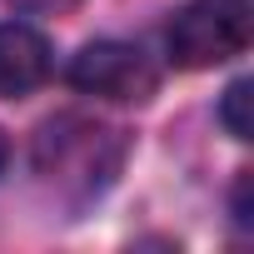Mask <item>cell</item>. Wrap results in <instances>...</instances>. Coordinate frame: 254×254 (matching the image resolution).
I'll use <instances>...</instances> for the list:
<instances>
[{"label": "cell", "instance_id": "cell-1", "mask_svg": "<svg viewBox=\"0 0 254 254\" xmlns=\"http://www.w3.org/2000/svg\"><path fill=\"white\" fill-rule=\"evenodd\" d=\"M125 155H130V135L100 115H85V110L50 115L30 145V165H35L40 185L70 209L95 204L120 180Z\"/></svg>", "mask_w": 254, "mask_h": 254}, {"label": "cell", "instance_id": "cell-6", "mask_svg": "<svg viewBox=\"0 0 254 254\" xmlns=\"http://www.w3.org/2000/svg\"><path fill=\"white\" fill-rule=\"evenodd\" d=\"M15 10H25V15H70L80 0H10Z\"/></svg>", "mask_w": 254, "mask_h": 254}, {"label": "cell", "instance_id": "cell-4", "mask_svg": "<svg viewBox=\"0 0 254 254\" xmlns=\"http://www.w3.org/2000/svg\"><path fill=\"white\" fill-rule=\"evenodd\" d=\"M55 70L50 40L25 20H0V100L35 95Z\"/></svg>", "mask_w": 254, "mask_h": 254}, {"label": "cell", "instance_id": "cell-7", "mask_svg": "<svg viewBox=\"0 0 254 254\" xmlns=\"http://www.w3.org/2000/svg\"><path fill=\"white\" fill-rule=\"evenodd\" d=\"M234 224H239V229L254 224V214H249V175L234 180Z\"/></svg>", "mask_w": 254, "mask_h": 254}, {"label": "cell", "instance_id": "cell-5", "mask_svg": "<svg viewBox=\"0 0 254 254\" xmlns=\"http://www.w3.org/2000/svg\"><path fill=\"white\" fill-rule=\"evenodd\" d=\"M254 90V80L249 75H239L229 90H224V100H219V125H224V130L234 135V140H249V130H254V125H249V95Z\"/></svg>", "mask_w": 254, "mask_h": 254}, {"label": "cell", "instance_id": "cell-3", "mask_svg": "<svg viewBox=\"0 0 254 254\" xmlns=\"http://www.w3.org/2000/svg\"><path fill=\"white\" fill-rule=\"evenodd\" d=\"M65 80H70V90H80L90 100H110V105H145L160 90L155 60L130 40H90V45H80L70 70H65Z\"/></svg>", "mask_w": 254, "mask_h": 254}, {"label": "cell", "instance_id": "cell-2", "mask_svg": "<svg viewBox=\"0 0 254 254\" xmlns=\"http://www.w3.org/2000/svg\"><path fill=\"white\" fill-rule=\"evenodd\" d=\"M249 0H190L165 30V50L180 70H214L249 50Z\"/></svg>", "mask_w": 254, "mask_h": 254}, {"label": "cell", "instance_id": "cell-8", "mask_svg": "<svg viewBox=\"0 0 254 254\" xmlns=\"http://www.w3.org/2000/svg\"><path fill=\"white\" fill-rule=\"evenodd\" d=\"M5 165H10V135L0 130V175H5Z\"/></svg>", "mask_w": 254, "mask_h": 254}]
</instances>
